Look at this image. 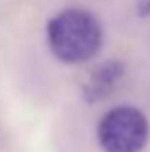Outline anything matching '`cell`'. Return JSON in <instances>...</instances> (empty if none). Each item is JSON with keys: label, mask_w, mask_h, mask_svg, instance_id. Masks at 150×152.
Wrapping results in <instances>:
<instances>
[{"label": "cell", "mask_w": 150, "mask_h": 152, "mask_svg": "<svg viewBox=\"0 0 150 152\" xmlns=\"http://www.w3.org/2000/svg\"><path fill=\"white\" fill-rule=\"evenodd\" d=\"M139 12H141V15L150 14V0H141V4H139Z\"/></svg>", "instance_id": "4"}, {"label": "cell", "mask_w": 150, "mask_h": 152, "mask_svg": "<svg viewBox=\"0 0 150 152\" xmlns=\"http://www.w3.org/2000/svg\"><path fill=\"white\" fill-rule=\"evenodd\" d=\"M121 75H123V66L117 64V62H106L102 66H98L92 71L89 83L85 87L87 100L94 102V100H100L102 96H106L117 85Z\"/></svg>", "instance_id": "3"}, {"label": "cell", "mask_w": 150, "mask_h": 152, "mask_svg": "<svg viewBox=\"0 0 150 152\" xmlns=\"http://www.w3.org/2000/svg\"><path fill=\"white\" fill-rule=\"evenodd\" d=\"M46 41L60 62L83 64L100 50L102 27L90 12L69 8L48 21Z\"/></svg>", "instance_id": "1"}, {"label": "cell", "mask_w": 150, "mask_h": 152, "mask_svg": "<svg viewBox=\"0 0 150 152\" xmlns=\"http://www.w3.org/2000/svg\"><path fill=\"white\" fill-rule=\"evenodd\" d=\"M98 145L104 152H141L148 142V119L133 106H119L98 123Z\"/></svg>", "instance_id": "2"}]
</instances>
